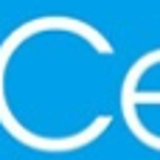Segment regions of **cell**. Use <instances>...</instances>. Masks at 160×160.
<instances>
[]
</instances>
